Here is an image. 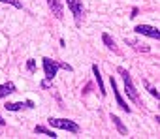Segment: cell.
<instances>
[{
    "instance_id": "1",
    "label": "cell",
    "mask_w": 160,
    "mask_h": 139,
    "mask_svg": "<svg viewBox=\"0 0 160 139\" xmlns=\"http://www.w3.org/2000/svg\"><path fill=\"white\" fill-rule=\"evenodd\" d=\"M117 74L122 77V81H124V94L128 96V100L130 102H134L138 107H143V103H141V98H139V92H138V89L134 87V83H132V75H130V72L126 68H117Z\"/></svg>"
},
{
    "instance_id": "2",
    "label": "cell",
    "mask_w": 160,
    "mask_h": 139,
    "mask_svg": "<svg viewBox=\"0 0 160 139\" xmlns=\"http://www.w3.org/2000/svg\"><path fill=\"white\" fill-rule=\"evenodd\" d=\"M47 124L51 126V128H58V130H66V132H70V133H79L81 132V128H79V124L77 122H73V120H68V118H47Z\"/></svg>"
},
{
    "instance_id": "3",
    "label": "cell",
    "mask_w": 160,
    "mask_h": 139,
    "mask_svg": "<svg viewBox=\"0 0 160 139\" xmlns=\"http://www.w3.org/2000/svg\"><path fill=\"white\" fill-rule=\"evenodd\" d=\"M66 4H68V10L73 15L75 25L81 26V23H83V2L81 0H66Z\"/></svg>"
},
{
    "instance_id": "4",
    "label": "cell",
    "mask_w": 160,
    "mask_h": 139,
    "mask_svg": "<svg viewBox=\"0 0 160 139\" xmlns=\"http://www.w3.org/2000/svg\"><path fill=\"white\" fill-rule=\"evenodd\" d=\"M42 66H43V75L45 79H55L57 72H58V60H53L49 56L42 58Z\"/></svg>"
},
{
    "instance_id": "5",
    "label": "cell",
    "mask_w": 160,
    "mask_h": 139,
    "mask_svg": "<svg viewBox=\"0 0 160 139\" xmlns=\"http://www.w3.org/2000/svg\"><path fill=\"white\" fill-rule=\"evenodd\" d=\"M136 34L139 36H147V38H152V40H160V30L156 26H151V25H138L136 28Z\"/></svg>"
},
{
    "instance_id": "6",
    "label": "cell",
    "mask_w": 160,
    "mask_h": 139,
    "mask_svg": "<svg viewBox=\"0 0 160 139\" xmlns=\"http://www.w3.org/2000/svg\"><path fill=\"white\" fill-rule=\"evenodd\" d=\"M47 6H49V12L53 13L55 19H58V21L64 19V6H62V0H47Z\"/></svg>"
},
{
    "instance_id": "7",
    "label": "cell",
    "mask_w": 160,
    "mask_h": 139,
    "mask_svg": "<svg viewBox=\"0 0 160 139\" xmlns=\"http://www.w3.org/2000/svg\"><path fill=\"white\" fill-rule=\"evenodd\" d=\"M32 107H34V102L32 100H27V102H8L4 105V109L6 111H12V113L23 111V109H32Z\"/></svg>"
},
{
    "instance_id": "8",
    "label": "cell",
    "mask_w": 160,
    "mask_h": 139,
    "mask_svg": "<svg viewBox=\"0 0 160 139\" xmlns=\"http://www.w3.org/2000/svg\"><path fill=\"white\" fill-rule=\"evenodd\" d=\"M109 81H111V90H113V94H115L117 105H119V107H121V109H122L124 113H130L132 109H130V105H128V103L124 102V98L121 96V92H119V89H117V83H115V79H113V75H111V79H109Z\"/></svg>"
},
{
    "instance_id": "9",
    "label": "cell",
    "mask_w": 160,
    "mask_h": 139,
    "mask_svg": "<svg viewBox=\"0 0 160 139\" xmlns=\"http://www.w3.org/2000/svg\"><path fill=\"white\" fill-rule=\"evenodd\" d=\"M102 41H104V45H106L109 51H113L115 55H119V53H121V51H119V47H117V43H115V40H113L108 32H104V34H102Z\"/></svg>"
},
{
    "instance_id": "10",
    "label": "cell",
    "mask_w": 160,
    "mask_h": 139,
    "mask_svg": "<svg viewBox=\"0 0 160 139\" xmlns=\"http://www.w3.org/2000/svg\"><path fill=\"white\" fill-rule=\"evenodd\" d=\"M17 89H15V85L12 83V81H8V83H4V85H0V100H4V98H8L10 94H13Z\"/></svg>"
},
{
    "instance_id": "11",
    "label": "cell",
    "mask_w": 160,
    "mask_h": 139,
    "mask_svg": "<svg viewBox=\"0 0 160 139\" xmlns=\"http://www.w3.org/2000/svg\"><path fill=\"white\" fill-rule=\"evenodd\" d=\"M92 75H94V79H96V83H98V90H100V94L106 96V87H104V81H102V74H100V70H98L96 64H92Z\"/></svg>"
},
{
    "instance_id": "12",
    "label": "cell",
    "mask_w": 160,
    "mask_h": 139,
    "mask_svg": "<svg viewBox=\"0 0 160 139\" xmlns=\"http://www.w3.org/2000/svg\"><path fill=\"white\" fill-rule=\"evenodd\" d=\"M109 118L113 120V124H115V128L119 130V133H121V135H128V128L122 124V120H121L117 115H113V113H111V115H109Z\"/></svg>"
},
{
    "instance_id": "13",
    "label": "cell",
    "mask_w": 160,
    "mask_h": 139,
    "mask_svg": "<svg viewBox=\"0 0 160 139\" xmlns=\"http://www.w3.org/2000/svg\"><path fill=\"white\" fill-rule=\"evenodd\" d=\"M124 41H126L132 49H136V51H139V53H149V51H151V47H149V45H145V43L141 45V43H139V41H136V40H128V38H126Z\"/></svg>"
},
{
    "instance_id": "14",
    "label": "cell",
    "mask_w": 160,
    "mask_h": 139,
    "mask_svg": "<svg viewBox=\"0 0 160 139\" xmlns=\"http://www.w3.org/2000/svg\"><path fill=\"white\" fill-rule=\"evenodd\" d=\"M34 132H36V133H43V135H47V137H51V139H57V137H58L53 130H49V128H45V126H36Z\"/></svg>"
},
{
    "instance_id": "15",
    "label": "cell",
    "mask_w": 160,
    "mask_h": 139,
    "mask_svg": "<svg viewBox=\"0 0 160 139\" xmlns=\"http://www.w3.org/2000/svg\"><path fill=\"white\" fill-rule=\"evenodd\" d=\"M143 87H145V89L149 90V94H151L152 98H156V100H160V92H158V90H156V89H154V87H152V85H151L149 81H147V79H143Z\"/></svg>"
},
{
    "instance_id": "16",
    "label": "cell",
    "mask_w": 160,
    "mask_h": 139,
    "mask_svg": "<svg viewBox=\"0 0 160 139\" xmlns=\"http://www.w3.org/2000/svg\"><path fill=\"white\" fill-rule=\"evenodd\" d=\"M0 2H2V4H10L15 10H23V2H21V0H0Z\"/></svg>"
},
{
    "instance_id": "17",
    "label": "cell",
    "mask_w": 160,
    "mask_h": 139,
    "mask_svg": "<svg viewBox=\"0 0 160 139\" xmlns=\"http://www.w3.org/2000/svg\"><path fill=\"white\" fill-rule=\"evenodd\" d=\"M27 70H28V74H34L36 72V60L34 58H28L27 60Z\"/></svg>"
},
{
    "instance_id": "18",
    "label": "cell",
    "mask_w": 160,
    "mask_h": 139,
    "mask_svg": "<svg viewBox=\"0 0 160 139\" xmlns=\"http://www.w3.org/2000/svg\"><path fill=\"white\" fill-rule=\"evenodd\" d=\"M40 87H42L43 90H47V89H53V79H43V81L40 83Z\"/></svg>"
},
{
    "instance_id": "19",
    "label": "cell",
    "mask_w": 160,
    "mask_h": 139,
    "mask_svg": "<svg viewBox=\"0 0 160 139\" xmlns=\"http://www.w3.org/2000/svg\"><path fill=\"white\" fill-rule=\"evenodd\" d=\"M58 70H66V72H73V68L68 62H58Z\"/></svg>"
},
{
    "instance_id": "20",
    "label": "cell",
    "mask_w": 160,
    "mask_h": 139,
    "mask_svg": "<svg viewBox=\"0 0 160 139\" xmlns=\"http://www.w3.org/2000/svg\"><path fill=\"white\" fill-rule=\"evenodd\" d=\"M138 12H139V10H138V8H134V10H132V15H130V17H132V19H134V17H136V15H138Z\"/></svg>"
},
{
    "instance_id": "21",
    "label": "cell",
    "mask_w": 160,
    "mask_h": 139,
    "mask_svg": "<svg viewBox=\"0 0 160 139\" xmlns=\"http://www.w3.org/2000/svg\"><path fill=\"white\" fill-rule=\"evenodd\" d=\"M0 126H6V120L2 118V115H0Z\"/></svg>"
}]
</instances>
